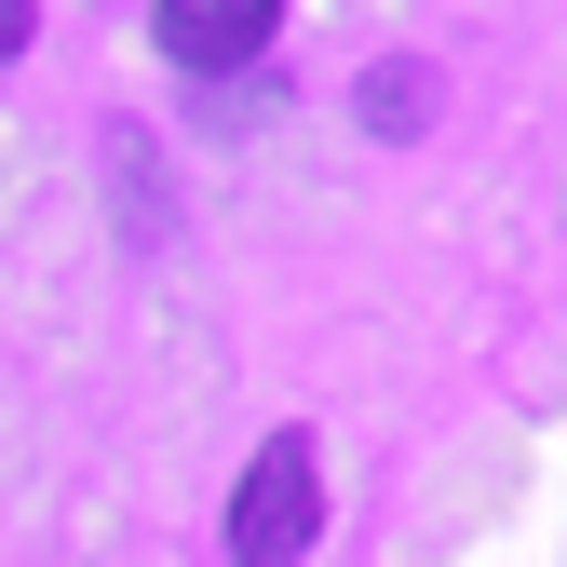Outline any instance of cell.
Returning <instances> with one entry per match:
<instances>
[{
	"label": "cell",
	"mask_w": 567,
	"mask_h": 567,
	"mask_svg": "<svg viewBox=\"0 0 567 567\" xmlns=\"http://www.w3.org/2000/svg\"><path fill=\"white\" fill-rule=\"evenodd\" d=\"M311 527H324V460H311V433H270L230 486V567H298Z\"/></svg>",
	"instance_id": "6da1fadb"
},
{
	"label": "cell",
	"mask_w": 567,
	"mask_h": 567,
	"mask_svg": "<svg viewBox=\"0 0 567 567\" xmlns=\"http://www.w3.org/2000/svg\"><path fill=\"white\" fill-rule=\"evenodd\" d=\"M270 14H284V0H163V54L217 82V68H244L270 41Z\"/></svg>",
	"instance_id": "7a4b0ae2"
},
{
	"label": "cell",
	"mask_w": 567,
	"mask_h": 567,
	"mask_svg": "<svg viewBox=\"0 0 567 567\" xmlns=\"http://www.w3.org/2000/svg\"><path fill=\"white\" fill-rule=\"evenodd\" d=\"M365 109H379V135H419V68H392V82H379Z\"/></svg>",
	"instance_id": "3957f363"
},
{
	"label": "cell",
	"mask_w": 567,
	"mask_h": 567,
	"mask_svg": "<svg viewBox=\"0 0 567 567\" xmlns=\"http://www.w3.org/2000/svg\"><path fill=\"white\" fill-rule=\"evenodd\" d=\"M28 28H41V14H28V0H0V54H28Z\"/></svg>",
	"instance_id": "277c9868"
}]
</instances>
